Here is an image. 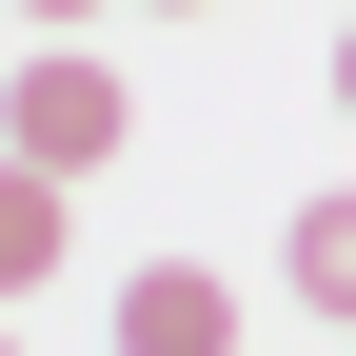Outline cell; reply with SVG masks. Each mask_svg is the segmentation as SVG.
Masks as SVG:
<instances>
[{"label": "cell", "instance_id": "52a82bcc", "mask_svg": "<svg viewBox=\"0 0 356 356\" xmlns=\"http://www.w3.org/2000/svg\"><path fill=\"white\" fill-rule=\"evenodd\" d=\"M159 20H198V0H159Z\"/></svg>", "mask_w": 356, "mask_h": 356}, {"label": "cell", "instance_id": "3957f363", "mask_svg": "<svg viewBox=\"0 0 356 356\" xmlns=\"http://www.w3.org/2000/svg\"><path fill=\"white\" fill-rule=\"evenodd\" d=\"M277 277H297V297L356 337V198H297V218H277Z\"/></svg>", "mask_w": 356, "mask_h": 356}, {"label": "cell", "instance_id": "8992f818", "mask_svg": "<svg viewBox=\"0 0 356 356\" xmlns=\"http://www.w3.org/2000/svg\"><path fill=\"white\" fill-rule=\"evenodd\" d=\"M337 99H356V40H337Z\"/></svg>", "mask_w": 356, "mask_h": 356}, {"label": "cell", "instance_id": "277c9868", "mask_svg": "<svg viewBox=\"0 0 356 356\" xmlns=\"http://www.w3.org/2000/svg\"><path fill=\"white\" fill-rule=\"evenodd\" d=\"M60 238H79V218H60V178L20 159V178H0V297H40V277H60Z\"/></svg>", "mask_w": 356, "mask_h": 356}, {"label": "cell", "instance_id": "6da1fadb", "mask_svg": "<svg viewBox=\"0 0 356 356\" xmlns=\"http://www.w3.org/2000/svg\"><path fill=\"white\" fill-rule=\"evenodd\" d=\"M20 159H40V178L119 159V60H60V40H40V60H20Z\"/></svg>", "mask_w": 356, "mask_h": 356}, {"label": "cell", "instance_id": "5b68a950", "mask_svg": "<svg viewBox=\"0 0 356 356\" xmlns=\"http://www.w3.org/2000/svg\"><path fill=\"white\" fill-rule=\"evenodd\" d=\"M20 20H40V40H79V20H99V0H20Z\"/></svg>", "mask_w": 356, "mask_h": 356}, {"label": "cell", "instance_id": "7a4b0ae2", "mask_svg": "<svg viewBox=\"0 0 356 356\" xmlns=\"http://www.w3.org/2000/svg\"><path fill=\"white\" fill-rule=\"evenodd\" d=\"M119 356H238V297L198 257H159V277H119Z\"/></svg>", "mask_w": 356, "mask_h": 356}]
</instances>
